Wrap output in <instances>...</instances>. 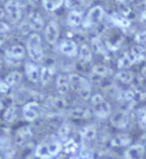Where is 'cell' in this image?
I'll use <instances>...</instances> for the list:
<instances>
[{
    "instance_id": "1",
    "label": "cell",
    "mask_w": 146,
    "mask_h": 159,
    "mask_svg": "<svg viewBox=\"0 0 146 159\" xmlns=\"http://www.w3.org/2000/svg\"><path fill=\"white\" fill-rule=\"evenodd\" d=\"M70 79V85L71 88L74 90L75 93H78L81 98H90L91 96V86L87 78L79 73H72L69 76Z\"/></svg>"
},
{
    "instance_id": "2",
    "label": "cell",
    "mask_w": 146,
    "mask_h": 159,
    "mask_svg": "<svg viewBox=\"0 0 146 159\" xmlns=\"http://www.w3.org/2000/svg\"><path fill=\"white\" fill-rule=\"evenodd\" d=\"M90 104H91V112L100 119L107 118L111 115V105L106 101L103 95L97 93L90 96Z\"/></svg>"
},
{
    "instance_id": "3",
    "label": "cell",
    "mask_w": 146,
    "mask_h": 159,
    "mask_svg": "<svg viewBox=\"0 0 146 159\" xmlns=\"http://www.w3.org/2000/svg\"><path fill=\"white\" fill-rule=\"evenodd\" d=\"M26 51L33 62H40L43 58L42 41L39 33H31L26 41Z\"/></svg>"
},
{
    "instance_id": "4",
    "label": "cell",
    "mask_w": 146,
    "mask_h": 159,
    "mask_svg": "<svg viewBox=\"0 0 146 159\" xmlns=\"http://www.w3.org/2000/svg\"><path fill=\"white\" fill-rule=\"evenodd\" d=\"M62 152V143L60 141L45 142L38 145L36 156L39 159H51L57 157Z\"/></svg>"
},
{
    "instance_id": "5",
    "label": "cell",
    "mask_w": 146,
    "mask_h": 159,
    "mask_svg": "<svg viewBox=\"0 0 146 159\" xmlns=\"http://www.w3.org/2000/svg\"><path fill=\"white\" fill-rule=\"evenodd\" d=\"M25 48L22 45H13L5 52L4 57L8 64H18L25 56Z\"/></svg>"
},
{
    "instance_id": "6",
    "label": "cell",
    "mask_w": 146,
    "mask_h": 159,
    "mask_svg": "<svg viewBox=\"0 0 146 159\" xmlns=\"http://www.w3.org/2000/svg\"><path fill=\"white\" fill-rule=\"evenodd\" d=\"M5 11L13 23H17L21 21L23 16V7L22 4L17 0H8L5 4Z\"/></svg>"
},
{
    "instance_id": "7",
    "label": "cell",
    "mask_w": 146,
    "mask_h": 159,
    "mask_svg": "<svg viewBox=\"0 0 146 159\" xmlns=\"http://www.w3.org/2000/svg\"><path fill=\"white\" fill-rule=\"evenodd\" d=\"M22 111H23V116H24L25 120L32 123L40 115V104L38 102H34V101L28 102V103L24 104Z\"/></svg>"
},
{
    "instance_id": "8",
    "label": "cell",
    "mask_w": 146,
    "mask_h": 159,
    "mask_svg": "<svg viewBox=\"0 0 146 159\" xmlns=\"http://www.w3.org/2000/svg\"><path fill=\"white\" fill-rule=\"evenodd\" d=\"M33 136V130L30 126L20 127L14 135V141L18 147H23L28 143Z\"/></svg>"
},
{
    "instance_id": "9",
    "label": "cell",
    "mask_w": 146,
    "mask_h": 159,
    "mask_svg": "<svg viewBox=\"0 0 146 159\" xmlns=\"http://www.w3.org/2000/svg\"><path fill=\"white\" fill-rule=\"evenodd\" d=\"M58 37H60V29H58L57 22L50 21L47 24L46 29H45V38H46V41L49 45H55L58 41Z\"/></svg>"
},
{
    "instance_id": "10",
    "label": "cell",
    "mask_w": 146,
    "mask_h": 159,
    "mask_svg": "<svg viewBox=\"0 0 146 159\" xmlns=\"http://www.w3.org/2000/svg\"><path fill=\"white\" fill-rule=\"evenodd\" d=\"M78 45L74 40L72 39H64L60 43V51L63 55L69 57H74L78 55Z\"/></svg>"
},
{
    "instance_id": "11",
    "label": "cell",
    "mask_w": 146,
    "mask_h": 159,
    "mask_svg": "<svg viewBox=\"0 0 146 159\" xmlns=\"http://www.w3.org/2000/svg\"><path fill=\"white\" fill-rule=\"evenodd\" d=\"M104 15H105V11L104 8L100 5L97 6H94L88 11L87 13V17H86V22L89 23V25H93V24H97L100 23L102 20H103Z\"/></svg>"
},
{
    "instance_id": "12",
    "label": "cell",
    "mask_w": 146,
    "mask_h": 159,
    "mask_svg": "<svg viewBox=\"0 0 146 159\" xmlns=\"http://www.w3.org/2000/svg\"><path fill=\"white\" fill-rule=\"evenodd\" d=\"M24 72L31 83L36 84L40 81V68L36 64V62H26L24 65Z\"/></svg>"
},
{
    "instance_id": "13",
    "label": "cell",
    "mask_w": 146,
    "mask_h": 159,
    "mask_svg": "<svg viewBox=\"0 0 146 159\" xmlns=\"http://www.w3.org/2000/svg\"><path fill=\"white\" fill-rule=\"evenodd\" d=\"M145 155V148L143 144L130 145L125 152V159H143Z\"/></svg>"
},
{
    "instance_id": "14",
    "label": "cell",
    "mask_w": 146,
    "mask_h": 159,
    "mask_svg": "<svg viewBox=\"0 0 146 159\" xmlns=\"http://www.w3.org/2000/svg\"><path fill=\"white\" fill-rule=\"evenodd\" d=\"M70 89H71V85H70L69 76L60 75L56 78V90L58 92V94L60 95L68 94Z\"/></svg>"
},
{
    "instance_id": "15",
    "label": "cell",
    "mask_w": 146,
    "mask_h": 159,
    "mask_svg": "<svg viewBox=\"0 0 146 159\" xmlns=\"http://www.w3.org/2000/svg\"><path fill=\"white\" fill-rule=\"evenodd\" d=\"M56 73V69L53 65H46L42 69H40V81L42 85H47L53 80L54 76Z\"/></svg>"
},
{
    "instance_id": "16",
    "label": "cell",
    "mask_w": 146,
    "mask_h": 159,
    "mask_svg": "<svg viewBox=\"0 0 146 159\" xmlns=\"http://www.w3.org/2000/svg\"><path fill=\"white\" fill-rule=\"evenodd\" d=\"M78 56L81 63H83V64L89 63L93 60V49H91L89 45L82 43L78 49Z\"/></svg>"
},
{
    "instance_id": "17",
    "label": "cell",
    "mask_w": 146,
    "mask_h": 159,
    "mask_svg": "<svg viewBox=\"0 0 146 159\" xmlns=\"http://www.w3.org/2000/svg\"><path fill=\"white\" fill-rule=\"evenodd\" d=\"M129 116L127 112H117L111 117V124L117 128H123L128 125Z\"/></svg>"
},
{
    "instance_id": "18",
    "label": "cell",
    "mask_w": 146,
    "mask_h": 159,
    "mask_svg": "<svg viewBox=\"0 0 146 159\" xmlns=\"http://www.w3.org/2000/svg\"><path fill=\"white\" fill-rule=\"evenodd\" d=\"M47 104H48L49 108L53 109V110L63 111V110H65L68 103H66V101H65V98L63 96H56V98L55 96H50L47 100Z\"/></svg>"
},
{
    "instance_id": "19",
    "label": "cell",
    "mask_w": 146,
    "mask_h": 159,
    "mask_svg": "<svg viewBox=\"0 0 146 159\" xmlns=\"http://www.w3.org/2000/svg\"><path fill=\"white\" fill-rule=\"evenodd\" d=\"M43 24H45L43 23V18L40 15V13H32V14L29 16V25H30V28L34 32L42 30Z\"/></svg>"
},
{
    "instance_id": "20",
    "label": "cell",
    "mask_w": 146,
    "mask_h": 159,
    "mask_svg": "<svg viewBox=\"0 0 146 159\" xmlns=\"http://www.w3.org/2000/svg\"><path fill=\"white\" fill-rule=\"evenodd\" d=\"M82 21H83V16L80 11H71L66 17V23L72 28L80 26L82 24Z\"/></svg>"
},
{
    "instance_id": "21",
    "label": "cell",
    "mask_w": 146,
    "mask_h": 159,
    "mask_svg": "<svg viewBox=\"0 0 146 159\" xmlns=\"http://www.w3.org/2000/svg\"><path fill=\"white\" fill-rule=\"evenodd\" d=\"M131 143V138L129 134H119L117 136H114L111 140V145L115 147V148H122V147H127L130 145Z\"/></svg>"
},
{
    "instance_id": "22",
    "label": "cell",
    "mask_w": 146,
    "mask_h": 159,
    "mask_svg": "<svg viewBox=\"0 0 146 159\" xmlns=\"http://www.w3.org/2000/svg\"><path fill=\"white\" fill-rule=\"evenodd\" d=\"M79 151V143L73 139H69L64 142V144H62V152L66 156L75 155Z\"/></svg>"
},
{
    "instance_id": "23",
    "label": "cell",
    "mask_w": 146,
    "mask_h": 159,
    "mask_svg": "<svg viewBox=\"0 0 146 159\" xmlns=\"http://www.w3.org/2000/svg\"><path fill=\"white\" fill-rule=\"evenodd\" d=\"M90 115H91V110L83 108V107H77L73 110H71V117L77 120L87 119V118H89Z\"/></svg>"
},
{
    "instance_id": "24",
    "label": "cell",
    "mask_w": 146,
    "mask_h": 159,
    "mask_svg": "<svg viewBox=\"0 0 146 159\" xmlns=\"http://www.w3.org/2000/svg\"><path fill=\"white\" fill-rule=\"evenodd\" d=\"M117 80L120 81L123 85H129L134 81V78H135V75L134 72H131L130 70H120L118 73H117Z\"/></svg>"
},
{
    "instance_id": "25",
    "label": "cell",
    "mask_w": 146,
    "mask_h": 159,
    "mask_svg": "<svg viewBox=\"0 0 146 159\" xmlns=\"http://www.w3.org/2000/svg\"><path fill=\"white\" fill-rule=\"evenodd\" d=\"M80 135H81V139L85 140V141H93L94 139L96 138L97 135V130L96 128L91 125H88V126H85L80 132Z\"/></svg>"
},
{
    "instance_id": "26",
    "label": "cell",
    "mask_w": 146,
    "mask_h": 159,
    "mask_svg": "<svg viewBox=\"0 0 146 159\" xmlns=\"http://www.w3.org/2000/svg\"><path fill=\"white\" fill-rule=\"evenodd\" d=\"M22 73L20 72V71H11V72H9L6 76V78H5V81L9 85V87H14L16 86L18 83H21L22 80Z\"/></svg>"
},
{
    "instance_id": "27",
    "label": "cell",
    "mask_w": 146,
    "mask_h": 159,
    "mask_svg": "<svg viewBox=\"0 0 146 159\" xmlns=\"http://www.w3.org/2000/svg\"><path fill=\"white\" fill-rule=\"evenodd\" d=\"M112 22H113L115 25L120 26V28H129L130 26V21L123 14L112 15Z\"/></svg>"
},
{
    "instance_id": "28",
    "label": "cell",
    "mask_w": 146,
    "mask_h": 159,
    "mask_svg": "<svg viewBox=\"0 0 146 159\" xmlns=\"http://www.w3.org/2000/svg\"><path fill=\"white\" fill-rule=\"evenodd\" d=\"M91 72H93L94 76H97L100 78H104V77H107L111 73V70L107 68L106 65L104 64H96L93 66L91 69Z\"/></svg>"
},
{
    "instance_id": "29",
    "label": "cell",
    "mask_w": 146,
    "mask_h": 159,
    "mask_svg": "<svg viewBox=\"0 0 146 159\" xmlns=\"http://www.w3.org/2000/svg\"><path fill=\"white\" fill-rule=\"evenodd\" d=\"M63 4H64V0H42L43 7L48 11H57L60 7H62Z\"/></svg>"
},
{
    "instance_id": "30",
    "label": "cell",
    "mask_w": 146,
    "mask_h": 159,
    "mask_svg": "<svg viewBox=\"0 0 146 159\" xmlns=\"http://www.w3.org/2000/svg\"><path fill=\"white\" fill-rule=\"evenodd\" d=\"M132 64H134V62H132V60L130 58L128 53H125V54L122 55L121 57L118 60V63H117L118 69H120V70H128Z\"/></svg>"
},
{
    "instance_id": "31",
    "label": "cell",
    "mask_w": 146,
    "mask_h": 159,
    "mask_svg": "<svg viewBox=\"0 0 146 159\" xmlns=\"http://www.w3.org/2000/svg\"><path fill=\"white\" fill-rule=\"evenodd\" d=\"M128 54L134 63L143 61V58H144V52H143V48L139 47V46L132 47L131 49H130V52H128Z\"/></svg>"
},
{
    "instance_id": "32",
    "label": "cell",
    "mask_w": 146,
    "mask_h": 159,
    "mask_svg": "<svg viewBox=\"0 0 146 159\" xmlns=\"http://www.w3.org/2000/svg\"><path fill=\"white\" fill-rule=\"evenodd\" d=\"M91 49L97 53H100V54H105L106 52V45L100 38H94L93 39V46H91Z\"/></svg>"
},
{
    "instance_id": "33",
    "label": "cell",
    "mask_w": 146,
    "mask_h": 159,
    "mask_svg": "<svg viewBox=\"0 0 146 159\" xmlns=\"http://www.w3.org/2000/svg\"><path fill=\"white\" fill-rule=\"evenodd\" d=\"M70 134H71V127H70V125H68V124H63V125L58 128V130H57V135H58L60 140H62V141H64V142L66 141V140H69Z\"/></svg>"
},
{
    "instance_id": "34",
    "label": "cell",
    "mask_w": 146,
    "mask_h": 159,
    "mask_svg": "<svg viewBox=\"0 0 146 159\" xmlns=\"http://www.w3.org/2000/svg\"><path fill=\"white\" fill-rule=\"evenodd\" d=\"M16 111H17V108H16L15 105H11V107L6 109L4 112V115H2L5 121H6V123H11V121L16 118Z\"/></svg>"
},
{
    "instance_id": "35",
    "label": "cell",
    "mask_w": 146,
    "mask_h": 159,
    "mask_svg": "<svg viewBox=\"0 0 146 159\" xmlns=\"http://www.w3.org/2000/svg\"><path fill=\"white\" fill-rule=\"evenodd\" d=\"M65 6L71 11H80L83 7V0H64Z\"/></svg>"
},
{
    "instance_id": "36",
    "label": "cell",
    "mask_w": 146,
    "mask_h": 159,
    "mask_svg": "<svg viewBox=\"0 0 146 159\" xmlns=\"http://www.w3.org/2000/svg\"><path fill=\"white\" fill-rule=\"evenodd\" d=\"M135 40L138 43H146V31H142L136 34Z\"/></svg>"
},
{
    "instance_id": "37",
    "label": "cell",
    "mask_w": 146,
    "mask_h": 159,
    "mask_svg": "<svg viewBox=\"0 0 146 159\" xmlns=\"http://www.w3.org/2000/svg\"><path fill=\"white\" fill-rule=\"evenodd\" d=\"M11 89V87L6 81L4 80H0V93H8Z\"/></svg>"
},
{
    "instance_id": "38",
    "label": "cell",
    "mask_w": 146,
    "mask_h": 159,
    "mask_svg": "<svg viewBox=\"0 0 146 159\" xmlns=\"http://www.w3.org/2000/svg\"><path fill=\"white\" fill-rule=\"evenodd\" d=\"M9 31V25L5 22L0 21V34H4V33H7Z\"/></svg>"
},
{
    "instance_id": "39",
    "label": "cell",
    "mask_w": 146,
    "mask_h": 159,
    "mask_svg": "<svg viewBox=\"0 0 146 159\" xmlns=\"http://www.w3.org/2000/svg\"><path fill=\"white\" fill-rule=\"evenodd\" d=\"M140 21L142 22H146V8H144L140 13Z\"/></svg>"
},
{
    "instance_id": "40",
    "label": "cell",
    "mask_w": 146,
    "mask_h": 159,
    "mask_svg": "<svg viewBox=\"0 0 146 159\" xmlns=\"http://www.w3.org/2000/svg\"><path fill=\"white\" fill-rule=\"evenodd\" d=\"M6 16V11H5L4 8H0V20H2V18Z\"/></svg>"
},
{
    "instance_id": "41",
    "label": "cell",
    "mask_w": 146,
    "mask_h": 159,
    "mask_svg": "<svg viewBox=\"0 0 146 159\" xmlns=\"http://www.w3.org/2000/svg\"><path fill=\"white\" fill-rule=\"evenodd\" d=\"M2 43H4V39H2V37H0V47H1Z\"/></svg>"
},
{
    "instance_id": "42",
    "label": "cell",
    "mask_w": 146,
    "mask_h": 159,
    "mask_svg": "<svg viewBox=\"0 0 146 159\" xmlns=\"http://www.w3.org/2000/svg\"><path fill=\"white\" fill-rule=\"evenodd\" d=\"M1 109H2V103L0 102V110H1Z\"/></svg>"
},
{
    "instance_id": "43",
    "label": "cell",
    "mask_w": 146,
    "mask_h": 159,
    "mask_svg": "<svg viewBox=\"0 0 146 159\" xmlns=\"http://www.w3.org/2000/svg\"><path fill=\"white\" fill-rule=\"evenodd\" d=\"M129 2H132V1H135V0H128Z\"/></svg>"
},
{
    "instance_id": "44",
    "label": "cell",
    "mask_w": 146,
    "mask_h": 159,
    "mask_svg": "<svg viewBox=\"0 0 146 159\" xmlns=\"http://www.w3.org/2000/svg\"><path fill=\"white\" fill-rule=\"evenodd\" d=\"M1 1H5V0H0V2H1Z\"/></svg>"
},
{
    "instance_id": "45",
    "label": "cell",
    "mask_w": 146,
    "mask_h": 159,
    "mask_svg": "<svg viewBox=\"0 0 146 159\" xmlns=\"http://www.w3.org/2000/svg\"><path fill=\"white\" fill-rule=\"evenodd\" d=\"M32 1H38V0H32Z\"/></svg>"
}]
</instances>
